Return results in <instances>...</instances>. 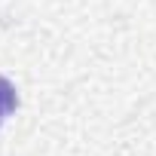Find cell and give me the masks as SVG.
I'll return each mask as SVG.
<instances>
[{"instance_id": "cell-1", "label": "cell", "mask_w": 156, "mask_h": 156, "mask_svg": "<svg viewBox=\"0 0 156 156\" xmlns=\"http://www.w3.org/2000/svg\"><path fill=\"white\" fill-rule=\"evenodd\" d=\"M16 104H19V95H16L12 83L6 80V76H0V116L12 113V110H16Z\"/></svg>"}]
</instances>
